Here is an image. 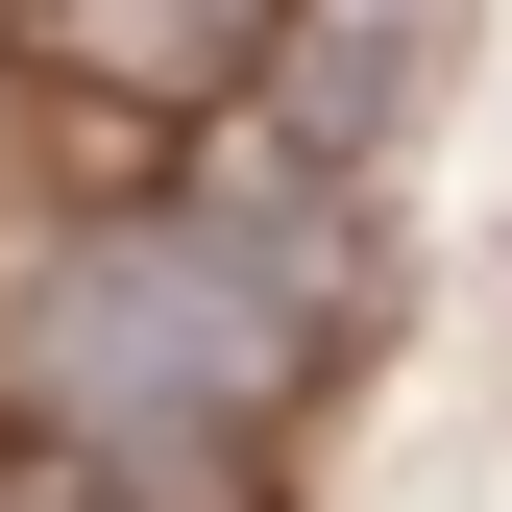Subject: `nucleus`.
I'll return each instance as SVG.
<instances>
[{"instance_id": "4", "label": "nucleus", "mask_w": 512, "mask_h": 512, "mask_svg": "<svg viewBox=\"0 0 512 512\" xmlns=\"http://www.w3.org/2000/svg\"><path fill=\"white\" fill-rule=\"evenodd\" d=\"M415 25H439V0H415Z\"/></svg>"}, {"instance_id": "1", "label": "nucleus", "mask_w": 512, "mask_h": 512, "mask_svg": "<svg viewBox=\"0 0 512 512\" xmlns=\"http://www.w3.org/2000/svg\"><path fill=\"white\" fill-rule=\"evenodd\" d=\"M342 171H244L196 220H74L25 293H0V366L49 391V439H244L342 342Z\"/></svg>"}, {"instance_id": "2", "label": "nucleus", "mask_w": 512, "mask_h": 512, "mask_svg": "<svg viewBox=\"0 0 512 512\" xmlns=\"http://www.w3.org/2000/svg\"><path fill=\"white\" fill-rule=\"evenodd\" d=\"M269 25H317V0H25L49 74H98V98H147V122L244 98V74H269Z\"/></svg>"}, {"instance_id": "3", "label": "nucleus", "mask_w": 512, "mask_h": 512, "mask_svg": "<svg viewBox=\"0 0 512 512\" xmlns=\"http://www.w3.org/2000/svg\"><path fill=\"white\" fill-rule=\"evenodd\" d=\"M0 512H122V464H98V439H25V464H0Z\"/></svg>"}]
</instances>
